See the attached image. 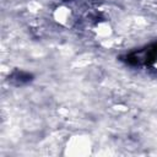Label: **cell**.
Wrapping results in <instances>:
<instances>
[{
    "instance_id": "obj_1",
    "label": "cell",
    "mask_w": 157,
    "mask_h": 157,
    "mask_svg": "<svg viewBox=\"0 0 157 157\" xmlns=\"http://www.w3.org/2000/svg\"><path fill=\"white\" fill-rule=\"evenodd\" d=\"M13 77L18 81V82H28L31 78H32V75L31 74H28V72H23V71H17V72H15V75H13Z\"/></svg>"
}]
</instances>
